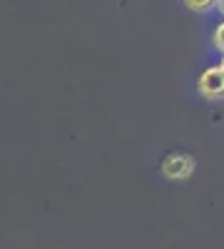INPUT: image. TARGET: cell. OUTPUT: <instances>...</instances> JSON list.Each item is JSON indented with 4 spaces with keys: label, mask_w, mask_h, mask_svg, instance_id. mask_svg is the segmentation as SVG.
Instances as JSON below:
<instances>
[{
    "label": "cell",
    "mask_w": 224,
    "mask_h": 249,
    "mask_svg": "<svg viewBox=\"0 0 224 249\" xmlns=\"http://www.w3.org/2000/svg\"><path fill=\"white\" fill-rule=\"evenodd\" d=\"M212 43H214V48L224 55V23H219L217 28H214V35H212Z\"/></svg>",
    "instance_id": "4"
},
{
    "label": "cell",
    "mask_w": 224,
    "mask_h": 249,
    "mask_svg": "<svg viewBox=\"0 0 224 249\" xmlns=\"http://www.w3.org/2000/svg\"><path fill=\"white\" fill-rule=\"evenodd\" d=\"M217 3H212V0H187L185 3V8H190V10H194V13H207L209 8H214Z\"/></svg>",
    "instance_id": "3"
},
{
    "label": "cell",
    "mask_w": 224,
    "mask_h": 249,
    "mask_svg": "<svg viewBox=\"0 0 224 249\" xmlns=\"http://www.w3.org/2000/svg\"><path fill=\"white\" fill-rule=\"evenodd\" d=\"M194 167H197L194 157H190V155H170L165 162H162V175H165L167 179H187V177H192Z\"/></svg>",
    "instance_id": "2"
},
{
    "label": "cell",
    "mask_w": 224,
    "mask_h": 249,
    "mask_svg": "<svg viewBox=\"0 0 224 249\" xmlns=\"http://www.w3.org/2000/svg\"><path fill=\"white\" fill-rule=\"evenodd\" d=\"M197 88H199L202 97H207V100H222L224 97V72H222V68L219 65L207 68L205 72L199 75Z\"/></svg>",
    "instance_id": "1"
},
{
    "label": "cell",
    "mask_w": 224,
    "mask_h": 249,
    "mask_svg": "<svg viewBox=\"0 0 224 249\" xmlns=\"http://www.w3.org/2000/svg\"><path fill=\"white\" fill-rule=\"evenodd\" d=\"M214 8H219V10H222V13H224V0H219V3H217V5H214Z\"/></svg>",
    "instance_id": "5"
},
{
    "label": "cell",
    "mask_w": 224,
    "mask_h": 249,
    "mask_svg": "<svg viewBox=\"0 0 224 249\" xmlns=\"http://www.w3.org/2000/svg\"><path fill=\"white\" fill-rule=\"evenodd\" d=\"M219 68H222V72H224V55H222V65H219Z\"/></svg>",
    "instance_id": "6"
}]
</instances>
